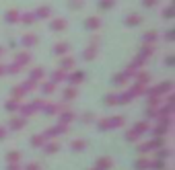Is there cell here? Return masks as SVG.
I'll list each match as a JSON object with an SVG mask.
<instances>
[{
  "label": "cell",
  "mask_w": 175,
  "mask_h": 170,
  "mask_svg": "<svg viewBox=\"0 0 175 170\" xmlns=\"http://www.w3.org/2000/svg\"><path fill=\"white\" fill-rule=\"evenodd\" d=\"M138 23H142V19H140V16H136V14H134V16H128V19H126V25H138Z\"/></svg>",
  "instance_id": "52a82bcc"
},
{
  "label": "cell",
  "mask_w": 175,
  "mask_h": 170,
  "mask_svg": "<svg viewBox=\"0 0 175 170\" xmlns=\"http://www.w3.org/2000/svg\"><path fill=\"white\" fill-rule=\"evenodd\" d=\"M136 166H138V168H148V166H150V162H148V160H138V162H136Z\"/></svg>",
  "instance_id": "d6986e66"
},
{
  "label": "cell",
  "mask_w": 175,
  "mask_h": 170,
  "mask_svg": "<svg viewBox=\"0 0 175 170\" xmlns=\"http://www.w3.org/2000/svg\"><path fill=\"white\" fill-rule=\"evenodd\" d=\"M17 19H19V14H17L15 10H10V12H6V21H8V23H15Z\"/></svg>",
  "instance_id": "9c48e42d"
},
{
  "label": "cell",
  "mask_w": 175,
  "mask_h": 170,
  "mask_svg": "<svg viewBox=\"0 0 175 170\" xmlns=\"http://www.w3.org/2000/svg\"><path fill=\"white\" fill-rule=\"evenodd\" d=\"M4 72H6V68H4V66H0V74H4Z\"/></svg>",
  "instance_id": "d6a6232c"
},
{
  "label": "cell",
  "mask_w": 175,
  "mask_h": 170,
  "mask_svg": "<svg viewBox=\"0 0 175 170\" xmlns=\"http://www.w3.org/2000/svg\"><path fill=\"white\" fill-rule=\"evenodd\" d=\"M44 143H45V137H41V135L33 137V146H44Z\"/></svg>",
  "instance_id": "8fae6325"
},
{
  "label": "cell",
  "mask_w": 175,
  "mask_h": 170,
  "mask_svg": "<svg viewBox=\"0 0 175 170\" xmlns=\"http://www.w3.org/2000/svg\"><path fill=\"white\" fill-rule=\"evenodd\" d=\"M155 133H157V135H163V133H167V127H157Z\"/></svg>",
  "instance_id": "83f0119b"
},
{
  "label": "cell",
  "mask_w": 175,
  "mask_h": 170,
  "mask_svg": "<svg viewBox=\"0 0 175 170\" xmlns=\"http://www.w3.org/2000/svg\"><path fill=\"white\" fill-rule=\"evenodd\" d=\"M23 21H25V23H33V21H35V14H25Z\"/></svg>",
  "instance_id": "44dd1931"
},
{
  "label": "cell",
  "mask_w": 175,
  "mask_h": 170,
  "mask_svg": "<svg viewBox=\"0 0 175 170\" xmlns=\"http://www.w3.org/2000/svg\"><path fill=\"white\" fill-rule=\"evenodd\" d=\"M44 90H45V94H49V92L54 90V84H45V86H44Z\"/></svg>",
  "instance_id": "f1b7e54d"
},
{
  "label": "cell",
  "mask_w": 175,
  "mask_h": 170,
  "mask_svg": "<svg viewBox=\"0 0 175 170\" xmlns=\"http://www.w3.org/2000/svg\"><path fill=\"white\" fill-rule=\"evenodd\" d=\"M165 16H167V19H171V16H173V10H171V8H167V10H165Z\"/></svg>",
  "instance_id": "f546056e"
},
{
  "label": "cell",
  "mask_w": 175,
  "mask_h": 170,
  "mask_svg": "<svg viewBox=\"0 0 175 170\" xmlns=\"http://www.w3.org/2000/svg\"><path fill=\"white\" fill-rule=\"evenodd\" d=\"M97 170H99V168H97Z\"/></svg>",
  "instance_id": "e575fe53"
},
{
  "label": "cell",
  "mask_w": 175,
  "mask_h": 170,
  "mask_svg": "<svg viewBox=\"0 0 175 170\" xmlns=\"http://www.w3.org/2000/svg\"><path fill=\"white\" fill-rule=\"evenodd\" d=\"M2 137H4V129L0 127V139H2Z\"/></svg>",
  "instance_id": "836d02e7"
},
{
  "label": "cell",
  "mask_w": 175,
  "mask_h": 170,
  "mask_svg": "<svg viewBox=\"0 0 175 170\" xmlns=\"http://www.w3.org/2000/svg\"><path fill=\"white\" fill-rule=\"evenodd\" d=\"M72 66V60L70 57H64V62H62V68H70Z\"/></svg>",
  "instance_id": "603a6c76"
},
{
  "label": "cell",
  "mask_w": 175,
  "mask_h": 170,
  "mask_svg": "<svg viewBox=\"0 0 175 170\" xmlns=\"http://www.w3.org/2000/svg\"><path fill=\"white\" fill-rule=\"evenodd\" d=\"M25 170H39V166H37V164H29Z\"/></svg>",
  "instance_id": "4dcf8cb0"
},
{
  "label": "cell",
  "mask_w": 175,
  "mask_h": 170,
  "mask_svg": "<svg viewBox=\"0 0 175 170\" xmlns=\"http://www.w3.org/2000/svg\"><path fill=\"white\" fill-rule=\"evenodd\" d=\"M111 166V160H101L99 162V170H105V168H109Z\"/></svg>",
  "instance_id": "9a60e30c"
},
{
  "label": "cell",
  "mask_w": 175,
  "mask_h": 170,
  "mask_svg": "<svg viewBox=\"0 0 175 170\" xmlns=\"http://www.w3.org/2000/svg\"><path fill=\"white\" fill-rule=\"evenodd\" d=\"M99 25H101V21H99V19H93V16L85 21V27H87V29H99Z\"/></svg>",
  "instance_id": "7a4b0ae2"
},
{
  "label": "cell",
  "mask_w": 175,
  "mask_h": 170,
  "mask_svg": "<svg viewBox=\"0 0 175 170\" xmlns=\"http://www.w3.org/2000/svg\"><path fill=\"white\" fill-rule=\"evenodd\" d=\"M19 158H21V154H19V152H8V154H6V160H8V162H12V164H15V162H19Z\"/></svg>",
  "instance_id": "5b68a950"
},
{
  "label": "cell",
  "mask_w": 175,
  "mask_h": 170,
  "mask_svg": "<svg viewBox=\"0 0 175 170\" xmlns=\"http://www.w3.org/2000/svg\"><path fill=\"white\" fill-rule=\"evenodd\" d=\"M29 60H31L29 53H19V55H17V64H21V66H23V64H29Z\"/></svg>",
  "instance_id": "3957f363"
},
{
  "label": "cell",
  "mask_w": 175,
  "mask_h": 170,
  "mask_svg": "<svg viewBox=\"0 0 175 170\" xmlns=\"http://www.w3.org/2000/svg\"><path fill=\"white\" fill-rule=\"evenodd\" d=\"M35 16H41V19H45V16H49V8H47V6H44V8H39Z\"/></svg>",
  "instance_id": "ba28073f"
},
{
  "label": "cell",
  "mask_w": 175,
  "mask_h": 170,
  "mask_svg": "<svg viewBox=\"0 0 175 170\" xmlns=\"http://www.w3.org/2000/svg\"><path fill=\"white\" fill-rule=\"evenodd\" d=\"M157 39V33H148V35H144V41H155Z\"/></svg>",
  "instance_id": "7402d4cb"
},
{
  "label": "cell",
  "mask_w": 175,
  "mask_h": 170,
  "mask_svg": "<svg viewBox=\"0 0 175 170\" xmlns=\"http://www.w3.org/2000/svg\"><path fill=\"white\" fill-rule=\"evenodd\" d=\"M83 72H72V76H70V82L72 84H78V82H83Z\"/></svg>",
  "instance_id": "277c9868"
},
{
  "label": "cell",
  "mask_w": 175,
  "mask_h": 170,
  "mask_svg": "<svg viewBox=\"0 0 175 170\" xmlns=\"http://www.w3.org/2000/svg\"><path fill=\"white\" fill-rule=\"evenodd\" d=\"M52 80H54V82H58V80H64V72H62V70H58V72H54V76H52Z\"/></svg>",
  "instance_id": "30bf717a"
},
{
  "label": "cell",
  "mask_w": 175,
  "mask_h": 170,
  "mask_svg": "<svg viewBox=\"0 0 175 170\" xmlns=\"http://www.w3.org/2000/svg\"><path fill=\"white\" fill-rule=\"evenodd\" d=\"M6 111H17V100H8L6 103Z\"/></svg>",
  "instance_id": "ac0fdd59"
},
{
  "label": "cell",
  "mask_w": 175,
  "mask_h": 170,
  "mask_svg": "<svg viewBox=\"0 0 175 170\" xmlns=\"http://www.w3.org/2000/svg\"><path fill=\"white\" fill-rule=\"evenodd\" d=\"M21 127H23V119H15L10 123V129H21Z\"/></svg>",
  "instance_id": "4fadbf2b"
},
{
  "label": "cell",
  "mask_w": 175,
  "mask_h": 170,
  "mask_svg": "<svg viewBox=\"0 0 175 170\" xmlns=\"http://www.w3.org/2000/svg\"><path fill=\"white\" fill-rule=\"evenodd\" d=\"M109 6H113V0H103L101 2V8H109Z\"/></svg>",
  "instance_id": "4316f807"
},
{
  "label": "cell",
  "mask_w": 175,
  "mask_h": 170,
  "mask_svg": "<svg viewBox=\"0 0 175 170\" xmlns=\"http://www.w3.org/2000/svg\"><path fill=\"white\" fill-rule=\"evenodd\" d=\"M93 57H95V47H89L85 51V60H93Z\"/></svg>",
  "instance_id": "7c38bea8"
},
{
  "label": "cell",
  "mask_w": 175,
  "mask_h": 170,
  "mask_svg": "<svg viewBox=\"0 0 175 170\" xmlns=\"http://www.w3.org/2000/svg\"><path fill=\"white\" fill-rule=\"evenodd\" d=\"M52 29H54V31H62V29H66V21H64V19H56V21H52Z\"/></svg>",
  "instance_id": "6da1fadb"
},
{
  "label": "cell",
  "mask_w": 175,
  "mask_h": 170,
  "mask_svg": "<svg viewBox=\"0 0 175 170\" xmlns=\"http://www.w3.org/2000/svg\"><path fill=\"white\" fill-rule=\"evenodd\" d=\"M66 51H68V45H64V43L56 45V53H66Z\"/></svg>",
  "instance_id": "e0dca14e"
},
{
  "label": "cell",
  "mask_w": 175,
  "mask_h": 170,
  "mask_svg": "<svg viewBox=\"0 0 175 170\" xmlns=\"http://www.w3.org/2000/svg\"><path fill=\"white\" fill-rule=\"evenodd\" d=\"M152 168H163V162H152Z\"/></svg>",
  "instance_id": "1f68e13d"
},
{
  "label": "cell",
  "mask_w": 175,
  "mask_h": 170,
  "mask_svg": "<svg viewBox=\"0 0 175 170\" xmlns=\"http://www.w3.org/2000/svg\"><path fill=\"white\" fill-rule=\"evenodd\" d=\"M64 96H66V98H74V96H76V90H74V88H68Z\"/></svg>",
  "instance_id": "ffe728a7"
},
{
  "label": "cell",
  "mask_w": 175,
  "mask_h": 170,
  "mask_svg": "<svg viewBox=\"0 0 175 170\" xmlns=\"http://www.w3.org/2000/svg\"><path fill=\"white\" fill-rule=\"evenodd\" d=\"M45 113H47V115H54V113H56V107H54V105H47V107H45Z\"/></svg>",
  "instance_id": "cb8c5ba5"
},
{
  "label": "cell",
  "mask_w": 175,
  "mask_h": 170,
  "mask_svg": "<svg viewBox=\"0 0 175 170\" xmlns=\"http://www.w3.org/2000/svg\"><path fill=\"white\" fill-rule=\"evenodd\" d=\"M41 76H44V70H33V72H31V78H33V80H39Z\"/></svg>",
  "instance_id": "5bb4252c"
},
{
  "label": "cell",
  "mask_w": 175,
  "mask_h": 170,
  "mask_svg": "<svg viewBox=\"0 0 175 170\" xmlns=\"http://www.w3.org/2000/svg\"><path fill=\"white\" fill-rule=\"evenodd\" d=\"M83 148H85L83 141H74V143H72V150H83Z\"/></svg>",
  "instance_id": "d4e9b609"
},
{
  "label": "cell",
  "mask_w": 175,
  "mask_h": 170,
  "mask_svg": "<svg viewBox=\"0 0 175 170\" xmlns=\"http://www.w3.org/2000/svg\"><path fill=\"white\" fill-rule=\"evenodd\" d=\"M146 123H138V125H136V129H134V131H136V133H144V131H146Z\"/></svg>",
  "instance_id": "2e32d148"
},
{
  "label": "cell",
  "mask_w": 175,
  "mask_h": 170,
  "mask_svg": "<svg viewBox=\"0 0 175 170\" xmlns=\"http://www.w3.org/2000/svg\"><path fill=\"white\" fill-rule=\"evenodd\" d=\"M58 148H60V146H58V143H49V146H47V148H45V152H56V150H58Z\"/></svg>",
  "instance_id": "484cf974"
},
{
  "label": "cell",
  "mask_w": 175,
  "mask_h": 170,
  "mask_svg": "<svg viewBox=\"0 0 175 170\" xmlns=\"http://www.w3.org/2000/svg\"><path fill=\"white\" fill-rule=\"evenodd\" d=\"M35 41H37L35 35H25L23 37V45H35Z\"/></svg>",
  "instance_id": "8992f818"
}]
</instances>
